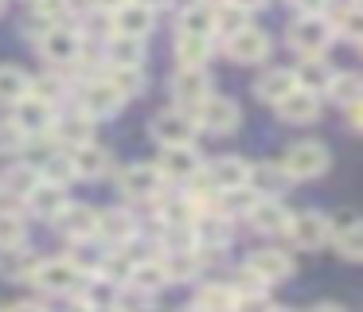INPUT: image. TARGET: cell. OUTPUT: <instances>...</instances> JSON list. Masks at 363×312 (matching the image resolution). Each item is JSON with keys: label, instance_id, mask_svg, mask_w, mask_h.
<instances>
[{"label": "cell", "instance_id": "1f68e13d", "mask_svg": "<svg viewBox=\"0 0 363 312\" xmlns=\"http://www.w3.org/2000/svg\"><path fill=\"white\" fill-rule=\"evenodd\" d=\"M293 74H297V86H301V90L324 94V90H328V82H332V74H336V70H332V67H324V59H320V55H313V59H305V62H301V70H293Z\"/></svg>", "mask_w": 363, "mask_h": 312}, {"label": "cell", "instance_id": "5b68a950", "mask_svg": "<svg viewBox=\"0 0 363 312\" xmlns=\"http://www.w3.org/2000/svg\"><path fill=\"white\" fill-rule=\"evenodd\" d=\"M51 125H55V106L32 98V94H24V98L16 101V109H12V129H16L20 137H40V133H51Z\"/></svg>", "mask_w": 363, "mask_h": 312}, {"label": "cell", "instance_id": "4dcf8cb0", "mask_svg": "<svg viewBox=\"0 0 363 312\" xmlns=\"http://www.w3.org/2000/svg\"><path fill=\"white\" fill-rule=\"evenodd\" d=\"M211 28H215V8L211 4H188L180 12V35H203L211 39Z\"/></svg>", "mask_w": 363, "mask_h": 312}, {"label": "cell", "instance_id": "f546056e", "mask_svg": "<svg viewBox=\"0 0 363 312\" xmlns=\"http://www.w3.org/2000/svg\"><path fill=\"white\" fill-rule=\"evenodd\" d=\"M157 215L164 226H191V218L199 215V207L188 199V195H160Z\"/></svg>", "mask_w": 363, "mask_h": 312}, {"label": "cell", "instance_id": "6f0895ef", "mask_svg": "<svg viewBox=\"0 0 363 312\" xmlns=\"http://www.w3.org/2000/svg\"><path fill=\"white\" fill-rule=\"evenodd\" d=\"M184 312H199V308H196V304H191V308H184Z\"/></svg>", "mask_w": 363, "mask_h": 312}, {"label": "cell", "instance_id": "b9f144b4", "mask_svg": "<svg viewBox=\"0 0 363 312\" xmlns=\"http://www.w3.org/2000/svg\"><path fill=\"white\" fill-rule=\"evenodd\" d=\"M28 238V226L16 211H0V250H12V246H24Z\"/></svg>", "mask_w": 363, "mask_h": 312}, {"label": "cell", "instance_id": "e0dca14e", "mask_svg": "<svg viewBox=\"0 0 363 312\" xmlns=\"http://www.w3.org/2000/svg\"><path fill=\"white\" fill-rule=\"evenodd\" d=\"M24 199H28V211H32L35 218H59L67 207H71V199H67V187H63V184H43V179L24 195Z\"/></svg>", "mask_w": 363, "mask_h": 312}, {"label": "cell", "instance_id": "cb8c5ba5", "mask_svg": "<svg viewBox=\"0 0 363 312\" xmlns=\"http://www.w3.org/2000/svg\"><path fill=\"white\" fill-rule=\"evenodd\" d=\"M246 218H250L254 230H262V234H281L285 226H289V211L277 199H254V207Z\"/></svg>", "mask_w": 363, "mask_h": 312}, {"label": "cell", "instance_id": "681fc988", "mask_svg": "<svg viewBox=\"0 0 363 312\" xmlns=\"http://www.w3.org/2000/svg\"><path fill=\"white\" fill-rule=\"evenodd\" d=\"M9 312H48L43 304H35V301H20V304H12Z\"/></svg>", "mask_w": 363, "mask_h": 312}, {"label": "cell", "instance_id": "f907efd6", "mask_svg": "<svg viewBox=\"0 0 363 312\" xmlns=\"http://www.w3.org/2000/svg\"><path fill=\"white\" fill-rule=\"evenodd\" d=\"M227 4H235V8H242V12H246V16H250V12H254V8H262V4H266V0H227Z\"/></svg>", "mask_w": 363, "mask_h": 312}, {"label": "cell", "instance_id": "ffe728a7", "mask_svg": "<svg viewBox=\"0 0 363 312\" xmlns=\"http://www.w3.org/2000/svg\"><path fill=\"white\" fill-rule=\"evenodd\" d=\"M297 90V74L293 70H285V67H269V70H262L258 74V82H254V94H258L262 101H281L285 94H293Z\"/></svg>", "mask_w": 363, "mask_h": 312}, {"label": "cell", "instance_id": "2e32d148", "mask_svg": "<svg viewBox=\"0 0 363 312\" xmlns=\"http://www.w3.org/2000/svg\"><path fill=\"white\" fill-rule=\"evenodd\" d=\"M110 23H113V35H125V39H145L152 31V12L141 4H133V0H125V4H118L110 12Z\"/></svg>", "mask_w": 363, "mask_h": 312}, {"label": "cell", "instance_id": "f1b7e54d", "mask_svg": "<svg viewBox=\"0 0 363 312\" xmlns=\"http://www.w3.org/2000/svg\"><path fill=\"white\" fill-rule=\"evenodd\" d=\"M51 133H55L63 145L79 148V145H90V137H94V125H90L86 113H67V117H59V121L51 125Z\"/></svg>", "mask_w": 363, "mask_h": 312}, {"label": "cell", "instance_id": "60d3db41", "mask_svg": "<svg viewBox=\"0 0 363 312\" xmlns=\"http://www.w3.org/2000/svg\"><path fill=\"white\" fill-rule=\"evenodd\" d=\"M254 199L258 195L250 191V187H238V191H223V195H215V203H219V215L223 218H235V215H250V207H254Z\"/></svg>", "mask_w": 363, "mask_h": 312}, {"label": "cell", "instance_id": "9a60e30c", "mask_svg": "<svg viewBox=\"0 0 363 312\" xmlns=\"http://www.w3.org/2000/svg\"><path fill=\"white\" fill-rule=\"evenodd\" d=\"M269 35L266 31H258V28H242L238 35H230L227 39V55H230V62H266L269 59Z\"/></svg>", "mask_w": 363, "mask_h": 312}, {"label": "cell", "instance_id": "83f0119b", "mask_svg": "<svg viewBox=\"0 0 363 312\" xmlns=\"http://www.w3.org/2000/svg\"><path fill=\"white\" fill-rule=\"evenodd\" d=\"M67 12H71L67 0H35L28 28H32V35H43V31H51V28H63Z\"/></svg>", "mask_w": 363, "mask_h": 312}, {"label": "cell", "instance_id": "6da1fadb", "mask_svg": "<svg viewBox=\"0 0 363 312\" xmlns=\"http://www.w3.org/2000/svg\"><path fill=\"white\" fill-rule=\"evenodd\" d=\"M328 164H332V156H328V148H324L320 140H301V145L285 148V156H281L277 168H281L289 179H316V176L328 172Z\"/></svg>", "mask_w": 363, "mask_h": 312}, {"label": "cell", "instance_id": "4fadbf2b", "mask_svg": "<svg viewBox=\"0 0 363 312\" xmlns=\"http://www.w3.org/2000/svg\"><path fill=\"white\" fill-rule=\"evenodd\" d=\"M285 230L293 234L301 250H320L328 242V218L320 211H301V215H289V226Z\"/></svg>", "mask_w": 363, "mask_h": 312}, {"label": "cell", "instance_id": "5bb4252c", "mask_svg": "<svg viewBox=\"0 0 363 312\" xmlns=\"http://www.w3.org/2000/svg\"><path fill=\"white\" fill-rule=\"evenodd\" d=\"M277 117H281L285 125H313L316 117H320V94L297 86L293 94H285V98L277 101Z\"/></svg>", "mask_w": 363, "mask_h": 312}, {"label": "cell", "instance_id": "bcb514c9", "mask_svg": "<svg viewBox=\"0 0 363 312\" xmlns=\"http://www.w3.org/2000/svg\"><path fill=\"white\" fill-rule=\"evenodd\" d=\"M82 31H86V35H106V39H110V35H113L110 12H106V8H94V4H90V12L82 16Z\"/></svg>", "mask_w": 363, "mask_h": 312}, {"label": "cell", "instance_id": "7c38bea8", "mask_svg": "<svg viewBox=\"0 0 363 312\" xmlns=\"http://www.w3.org/2000/svg\"><path fill=\"white\" fill-rule=\"evenodd\" d=\"M172 94L180 106H199L211 98V74L203 67H180L172 74Z\"/></svg>", "mask_w": 363, "mask_h": 312}, {"label": "cell", "instance_id": "e575fe53", "mask_svg": "<svg viewBox=\"0 0 363 312\" xmlns=\"http://www.w3.org/2000/svg\"><path fill=\"white\" fill-rule=\"evenodd\" d=\"M242 28H250V20H246V12L242 8H235V4H215V28H211V35H223V39H230V35H238Z\"/></svg>", "mask_w": 363, "mask_h": 312}, {"label": "cell", "instance_id": "7a4b0ae2", "mask_svg": "<svg viewBox=\"0 0 363 312\" xmlns=\"http://www.w3.org/2000/svg\"><path fill=\"white\" fill-rule=\"evenodd\" d=\"M82 277L86 273L71 262V257H51V262H40L32 273V285L43 289L51 296H67V293H79L82 289Z\"/></svg>", "mask_w": 363, "mask_h": 312}, {"label": "cell", "instance_id": "d6986e66", "mask_svg": "<svg viewBox=\"0 0 363 312\" xmlns=\"http://www.w3.org/2000/svg\"><path fill=\"white\" fill-rule=\"evenodd\" d=\"M106 62H110L113 70H141V62H145V39L110 35V39H106Z\"/></svg>", "mask_w": 363, "mask_h": 312}, {"label": "cell", "instance_id": "8fae6325", "mask_svg": "<svg viewBox=\"0 0 363 312\" xmlns=\"http://www.w3.org/2000/svg\"><path fill=\"white\" fill-rule=\"evenodd\" d=\"M40 51L48 62L67 67V62H74L82 55V39H79V31H71V28H51L40 35Z\"/></svg>", "mask_w": 363, "mask_h": 312}, {"label": "cell", "instance_id": "4316f807", "mask_svg": "<svg viewBox=\"0 0 363 312\" xmlns=\"http://www.w3.org/2000/svg\"><path fill=\"white\" fill-rule=\"evenodd\" d=\"M168 269L160 257H145V262H137L133 269H129V289H137V293H157V289L168 285Z\"/></svg>", "mask_w": 363, "mask_h": 312}, {"label": "cell", "instance_id": "f5cc1de1", "mask_svg": "<svg viewBox=\"0 0 363 312\" xmlns=\"http://www.w3.org/2000/svg\"><path fill=\"white\" fill-rule=\"evenodd\" d=\"M344 109H347V125L359 129V101H355V106H344Z\"/></svg>", "mask_w": 363, "mask_h": 312}, {"label": "cell", "instance_id": "c3c4849f", "mask_svg": "<svg viewBox=\"0 0 363 312\" xmlns=\"http://www.w3.org/2000/svg\"><path fill=\"white\" fill-rule=\"evenodd\" d=\"M293 8H297L301 16H324L332 8V0H293Z\"/></svg>", "mask_w": 363, "mask_h": 312}, {"label": "cell", "instance_id": "277c9868", "mask_svg": "<svg viewBox=\"0 0 363 312\" xmlns=\"http://www.w3.org/2000/svg\"><path fill=\"white\" fill-rule=\"evenodd\" d=\"M293 273V257L285 250H254L246 257V281H254V289L262 285H277Z\"/></svg>", "mask_w": 363, "mask_h": 312}, {"label": "cell", "instance_id": "ab89813d", "mask_svg": "<svg viewBox=\"0 0 363 312\" xmlns=\"http://www.w3.org/2000/svg\"><path fill=\"white\" fill-rule=\"evenodd\" d=\"M35 184H40V172H35L32 164H16V168L4 172V179H0V191H9V195H28Z\"/></svg>", "mask_w": 363, "mask_h": 312}, {"label": "cell", "instance_id": "11a10c76", "mask_svg": "<svg viewBox=\"0 0 363 312\" xmlns=\"http://www.w3.org/2000/svg\"><path fill=\"white\" fill-rule=\"evenodd\" d=\"M90 4H94V8H106V12H113V8L125 4V0H90Z\"/></svg>", "mask_w": 363, "mask_h": 312}, {"label": "cell", "instance_id": "8d00e7d4", "mask_svg": "<svg viewBox=\"0 0 363 312\" xmlns=\"http://www.w3.org/2000/svg\"><path fill=\"white\" fill-rule=\"evenodd\" d=\"M28 82H32V78L20 67H0V106H16L28 94Z\"/></svg>", "mask_w": 363, "mask_h": 312}, {"label": "cell", "instance_id": "603a6c76", "mask_svg": "<svg viewBox=\"0 0 363 312\" xmlns=\"http://www.w3.org/2000/svg\"><path fill=\"white\" fill-rule=\"evenodd\" d=\"M94 234H102L106 242H113V246H121V242H129L137 234V223H133V215L129 211H98V226H94Z\"/></svg>", "mask_w": 363, "mask_h": 312}, {"label": "cell", "instance_id": "52a82bcc", "mask_svg": "<svg viewBox=\"0 0 363 312\" xmlns=\"http://www.w3.org/2000/svg\"><path fill=\"white\" fill-rule=\"evenodd\" d=\"M196 129H199V125L191 121V117L184 113V109H164V113L152 117V137H157L164 148L196 145Z\"/></svg>", "mask_w": 363, "mask_h": 312}, {"label": "cell", "instance_id": "74e56055", "mask_svg": "<svg viewBox=\"0 0 363 312\" xmlns=\"http://www.w3.org/2000/svg\"><path fill=\"white\" fill-rule=\"evenodd\" d=\"M230 304H235V289L230 285H203L196 296V308L199 312H230Z\"/></svg>", "mask_w": 363, "mask_h": 312}, {"label": "cell", "instance_id": "7dc6e473", "mask_svg": "<svg viewBox=\"0 0 363 312\" xmlns=\"http://www.w3.org/2000/svg\"><path fill=\"white\" fill-rule=\"evenodd\" d=\"M230 312H269V301L262 289H246V293H235Z\"/></svg>", "mask_w": 363, "mask_h": 312}, {"label": "cell", "instance_id": "ac0fdd59", "mask_svg": "<svg viewBox=\"0 0 363 312\" xmlns=\"http://www.w3.org/2000/svg\"><path fill=\"white\" fill-rule=\"evenodd\" d=\"M199 168H203V164H199V152L191 145L164 148V152H160V164H157V172L164 179H191Z\"/></svg>", "mask_w": 363, "mask_h": 312}, {"label": "cell", "instance_id": "8992f818", "mask_svg": "<svg viewBox=\"0 0 363 312\" xmlns=\"http://www.w3.org/2000/svg\"><path fill=\"white\" fill-rule=\"evenodd\" d=\"M191 121L203 125V129H211V133H235L238 125H242V109H238L230 98L211 94L207 101H199V106H196V117H191Z\"/></svg>", "mask_w": 363, "mask_h": 312}, {"label": "cell", "instance_id": "7bdbcfd3", "mask_svg": "<svg viewBox=\"0 0 363 312\" xmlns=\"http://www.w3.org/2000/svg\"><path fill=\"white\" fill-rule=\"evenodd\" d=\"M106 82H110L113 90L121 94V98H133V94L145 90V74H141V70H113V67H110Z\"/></svg>", "mask_w": 363, "mask_h": 312}, {"label": "cell", "instance_id": "ba28073f", "mask_svg": "<svg viewBox=\"0 0 363 312\" xmlns=\"http://www.w3.org/2000/svg\"><path fill=\"white\" fill-rule=\"evenodd\" d=\"M121 101L125 98H121L106 78H94V82H86L79 90V113H86L90 121H94V117H113L121 109Z\"/></svg>", "mask_w": 363, "mask_h": 312}, {"label": "cell", "instance_id": "d6a6232c", "mask_svg": "<svg viewBox=\"0 0 363 312\" xmlns=\"http://www.w3.org/2000/svg\"><path fill=\"white\" fill-rule=\"evenodd\" d=\"M176 59H180V67H203V62L211 59V39L176 35Z\"/></svg>", "mask_w": 363, "mask_h": 312}, {"label": "cell", "instance_id": "484cf974", "mask_svg": "<svg viewBox=\"0 0 363 312\" xmlns=\"http://www.w3.org/2000/svg\"><path fill=\"white\" fill-rule=\"evenodd\" d=\"M82 308H113L118 304V293L121 285L110 277H102V273H94V277H82Z\"/></svg>", "mask_w": 363, "mask_h": 312}, {"label": "cell", "instance_id": "30bf717a", "mask_svg": "<svg viewBox=\"0 0 363 312\" xmlns=\"http://www.w3.org/2000/svg\"><path fill=\"white\" fill-rule=\"evenodd\" d=\"M203 179L215 195L238 191V187H246V179H250V164H246L242 156H223V160H215L211 168L203 172Z\"/></svg>", "mask_w": 363, "mask_h": 312}, {"label": "cell", "instance_id": "3957f363", "mask_svg": "<svg viewBox=\"0 0 363 312\" xmlns=\"http://www.w3.org/2000/svg\"><path fill=\"white\" fill-rule=\"evenodd\" d=\"M328 43H332V23L324 20V16H297V20L289 23V47L301 59L324 55Z\"/></svg>", "mask_w": 363, "mask_h": 312}, {"label": "cell", "instance_id": "9f6ffc18", "mask_svg": "<svg viewBox=\"0 0 363 312\" xmlns=\"http://www.w3.org/2000/svg\"><path fill=\"white\" fill-rule=\"evenodd\" d=\"M269 312H293V308H269Z\"/></svg>", "mask_w": 363, "mask_h": 312}, {"label": "cell", "instance_id": "816d5d0a", "mask_svg": "<svg viewBox=\"0 0 363 312\" xmlns=\"http://www.w3.org/2000/svg\"><path fill=\"white\" fill-rule=\"evenodd\" d=\"M308 312H347L344 304H332V301H320V304H313Z\"/></svg>", "mask_w": 363, "mask_h": 312}, {"label": "cell", "instance_id": "9c48e42d", "mask_svg": "<svg viewBox=\"0 0 363 312\" xmlns=\"http://www.w3.org/2000/svg\"><path fill=\"white\" fill-rule=\"evenodd\" d=\"M118 187L129 199H157L160 187H164V176L157 172V164H129V168H121Z\"/></svg>", "mask_w": 363, "mask_h": 312}, {"label": "cell", "instance_id": "db71d44e", "mask_svg": "<svg viewBox=\"0 0 363 312\" xmlns=\"http://www.w3.org/2000/svg\"><path fill=\"white\" fill-rule=\"evenodd\" d=\"M133 4H141V8H149V12H157V8H168L172 0H133Z\"/></svg>", "mask_w": 363, "mask_h": 312}, {"label": "cell", "instance_id": "44dd1931", "mask_svg": "<svg viewBox=\"0 0 363 312\" xmlns=\"http://www.w3.org/2000/svg\"><path fill=\"white\" fill-rule=\"evenodd\" d=\"M59 230L67 234V238L82 242V238H94V226H98V211L94 207H82V203H71V207L63 211V215L55 218Z\"/></svg>", "mask_w": 363, "mask_h": 312}, {"label": "cell", "instance_id": "f6af8a7d", "mask_svg": "<svg viewBox=\"0 0 363 312\" xmlns=\"http://www.w3.org/2000/svg\"><path fill=\"white\" fill-rule=\"evenodd\" d=\"M332 242H336V250H340V257H344V262H359V257H363V230L332 234Z\"/></svg>", "mask_w": 363, "mask_h": 312}, {"label": "cell", "instance_id": "ee69618b", "mask_svg": "<svg viewBox=\"0 0 363 312\" xmlns=\"http://www.w3.org/2000/svg\"><path fill=\"white\" fill-rule=\"evenodd\" d=\"M28 94L40 98V101H48V106H55V101L63 98V78H51V74L32 78V82H28Z\"/></svg>", "mask_w": 363, "mask_h": 312}, {"label": "cell", "instance_id": "7402d4cb", "mask_svg": "<svg viewBox=\"0 0 363 312\" xmlns=\"http://www.w3.org/2000/svg\"><path fill=\"white\" fill-rule=\"evenodd\" d=\"M106 168H110V152H106L102 145H79L71 152V172L74 176H82V179H98V176H106Z\"/></svg>", "mask_w": 363, "mask_h": 312}, {"label": "cell", "instance_id": "836d02e7", "mask_svg": "<svg viewBox=\"0 0 363 312\" xmlns=\"http://www.w3.org/2000/svg\"><path fill=\"white\" fill-rule=\"evenodd\" d=\"M285 184H289V176H285L281 168H269V164H250V179H246V187H250V191L277 195V191H285Z\"/></svg>", "mask_w": 363, "mask_h": 312}, {"label": "cell", "instance_id": "f35d334b", "mask_svg": "<svg viewBox=\"0 0 363 312\" xmlns=\"http://www.w3.org/2000/svg\"><path fill=\"white\" fill-rule=\"evenodd\" d=\"M32 168L40 172L43 184H67V179L74 176V172H71V156H67V152H48L40 164H32Z\"/></svg>", "mask_w": 363, "mask_h": 312}, {"label": "cell", "instance_id": "d590c367", "mask_svg": "<svg viewBox=\"0 0 363 312\" xmlns=\"http://www.w3.org/2000/svg\"><path fill=\"white\" fill-rule=\"evenodd\" d=\"M324 94H332V101H340V106H355L359 94H363V82H359V74H352V70H336Z\"/></svg>", "mask_w": 363, "mask_h": 312}, {"label": "cell", "instance_id": "d4e9b609", "mask_svg": "<svg viewBox=\"0 0 363 312\" xmlns=\"http://www.w3.org/2000/svg\"><path fill=\"white\" fill-rule=\"evenodd\" d=\"M35 265H40V257H35L28 246L0 250V277L4 281H32Z\"/></svg>", "mask_w": 363, "mask_h": 312}]
</instances>
